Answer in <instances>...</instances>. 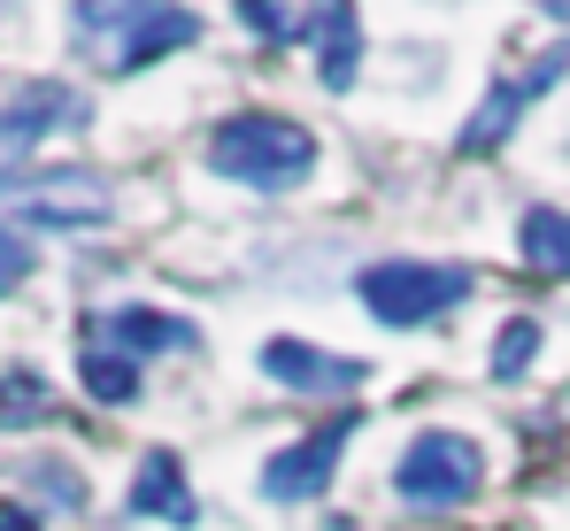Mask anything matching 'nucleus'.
Here are the masks:
<instances>
[{"label":"nucleus","mask_w":570,"mask_h":531,"mask_svg":"<svg viewBox=\"0 0 570 531\" xmlns=\"http://www.w3.org/2000/svg\"><path fill=\"white\" fill-rule=\"evenodd\" d=\"M316 131L293 124V116H271V108H247V116H224L208 131V170L232 177V185H255V193H293L316 177Z\"/></svg>","instance_id":"1"},{"label":"nucleus","mask_w":570,"mask_h":531,"mask_svg":"<svg viewBox=\"0 0 570 531\" xmlns=\"http://www.w3.org/2000/svg\"><path fill=\"white\" fill-rule=\"evenodd\" d=\"M70 39H78V55L100 62V70H147L155 55H178V47H200V16L193 8H70Z\"/></svg>","instance_id":"2"},{"label":"nucleus","mask_w":570,"mask_h":531,"mask_svg":"<svg viewBox=\"0 0 570 531\" xmlns=\"http://www.w3.org/2000/svg\"><path fill=\"white\" fill-rule=\"evenodd\" d=\"M0 216L23 232H94L116 216V185L100 170L55 163V170H0Z\"/></svg>","instance_id":"3"},{"label":"nucleus","mask_w":570,"mask_h":531,"mask_svg":"<svg viewBox=\"0 0 570 531\" xmlns=\"http://www.w3.org/2000/svg\"><path fill=\"white\" fill-rule=\"evenodd\" d=\"M393 493L416 517H455L485 493V446L471 432H416L393 462Z\"/></svg>","instance_id":"4"},{"label":"nucleus","mask_w":570,"mask_h":531,"mask_svg":"<svg viewBox=\"0 0 570 531\" xmlns=\"http://www.w3.org/2000/svg\"><path fill=\"white\" fill-rule=\"evenodd\" d=\"M355 293L363 308L393 324V332H416V324H440L471 301V269L463 263H371L355 269Z\"/></svg>","instance_id":"5"},{"label":"nucleus","mask_w":570,"mask_h":531,"mask_svg":"<svg viewBox=\"0 0 570 531\" xmlns=\"http://www.w3.org/2000/svg\"><path fill=\"white\" fill-rule=\"evenodd\" d=\"M86 92L55 86V78H39V86H16L0 100V155H31V147H47V139H62V131H86Z\"/></svg>","instance_id":"6"},{"label":"nucleus","mask_w":570,"mask_h":531,"mask_svg":"<svg viewBox=\"0 0 570 531\" xmlns=\"http://www.w3.org/2000/svg\"><path fill=\"white\" fill-rule=\"evenodd\" d=\"M355 440V416H332L324 432H308V440L278 446L271 462H263V493L271 501H316L332 478H340V454Z\"/></svg>","instance_id":"7"},{"label":"nucleus","mask_w":570,"mask_h":531,"mask_svg":"<svg viewBox=\"0 0 570 531\" xmlns=\"http://www.w3.org/2000/svg\"><path fill=\"white\" fill-rule=\"evenodd\" d=\"M263 377L285 393H316V401H340V393H363L371 385V362L332 347H308V340H271L263 347Z\"/></svg>","instance_id":"8"},{"label":"nucleus","mask_w":570,"mask_h":531,"mask_svg":"<svg viewBox=\"0 0 570 531\" xmlns=\"http://www.w3.org/2000/svg\"><path fill=\"white\" fill-rule=\"evenodd\" d=\"M563 70H570V47H548V55H540L532 70H517L509 86H493V92H485V108L471 116V131H463V155H478V147H493V139H509V131H517V116H524V108H532L540 92L556 86Z\"/></svg>","instance_id":"9"},{"label":"nucleus","mask_w":570,"mask_h":531,"mask_svg":"<svg viewBox=\"0 0 570 531\" xmlns=\"http://www.w3.org/2000/svg\"><path fill=\"white\" fill-rule=\"evenodd\" d=\"M86 347H108V354H124V362H139V354H163V347H200V332H193L186 316H155V308H100L94 324H86Z\"/></svg>","instance_id":"10"},{"label":"nucleus","mask_w":570,"mask_h":531,"mask_svg":"<svg viewBox=\"0 0 570 531\" xmlns=\"http://www.w3.org/2000/svg\"><path fill=\"white\" fill-rule=\"evenodd\" d=\"M124 509H131V517H163V524H178V531L200 524V501H193V485H186V470H178V454H170V446H155V454L139 462V478H131Z\"/></svg>","instance_id":"11"},{"label":"nucleus","mask_w":570,"mask_h":531,"mask_svg":"<svg viewBox=\"0 0 570 531\" xmlns=\"http://www.w3.org/2000/svg\"><path fill=\"white\" fill-rule=\"evenodd\" d=\"M316 39H324V86L347 92L363 62V16L355 8H316Z\"/></svg>","instance_id":"12"},{"label":"nucleus","mask_w":570,"mask_h":531,"mask_svg":"<svg viewBox=\"0 0 570 531\" xmlns=\"http://www.w3.org/2000/svg\"><path fill=\"white\" fill-rule=\"evenodd\" d=\"M517 247H524V263H532V269L570 277V216H563V208H532L524 232H517Z\"/></svg>","instance_id":"13"},{"label":"nucleus","mask_w":570,"mask_h":531,"mask_svg":"<svg viewBox=\"0 0 570 531\" xmlns=\"http://www.w3.org/2000/svg\"><path fill=\"white\" fill-rule=\"evenodd\" d=\"M78 377H86V393H94L100 409L139 401V362H124V354H108V347H86V354H78Z\"/></svg>","instance_id":"14"},{"label":"nucleus","mask_w":570,"mask_h":531,"mask_svg":"<svg viewBox=\"0 0 570 531\" xmlns=\"http://www.w3.org/2000/svg\"><path fill=\"white\" fill-rule=\"evenodd\" d=\"M55 416V393L39 370H8L0 377V432H23V424H47Z\"/></svg>","instance_id":"15"},{"label":"nucleus","mask_w":570,"mask_h":531,"mask_svg":"<svg viewBox=\"0 0 570 531\" xmlns=\"http://www.w3.org/2000/svg\"><path fill=\"white\" fill-rule=\"evenodd\" d=\"M239 23H247L255 39H278V47L316 39V8H278V0H247V8H239Z\"/></svg>","instance_id":"16"},{"label":"nucleus","mask_w":570,"mask_h":531,"mask_svg":"<svg viewBox=\"0 0 570 531\" xmlns=\"http://www.w3.org/2000/svg\"><path fill=\"white\" fill-rule=\"evenodd\" d=\"M16 478H31V493H39L47 509H86V478H78L70 462H31V470H16Z\"/></svg>","instance_id":"17"},{"label":"nucleus","mask_w":570,"mask_h":531,"mask_svg":"<svg viewBox=\"0 0 570 531\" xmlns=\"http://www.w3.org/2000/svg\"><path fill=\"white\" fill-rule=\"evenodd\" d=\"M532 347H540V324H532V316H517L509 332H493V377H501V385L524 377V370H532Z\"/></svg>","instance_id":"18"},{"label":"nucleus","mask_w":570,"mask_h":531,"mask_svg":"<svg viewBox=\"0 0 570 531\" xmlns=\"http://www.w3.org/2000/svg\"><path fill=\"white\" fill-rule=\"evenodd\" d=\"M23 277H31V247H23V239H16V232L0 224V301H8V293L23 285Z\"/></svg>","instance_id":"19"},{"label":"nucleus","mask_w":570,"mask_h":531,"mask_svg":"<svg viewBox=\"0 0 570 531\" xmlns=\"http://www.w3.org/2000/svg\"><path fill=\"white\" fill-rule=\"evenodd\" d=\"M0 531H47V524H39L23 501H0Z\"/></svg>","instance_id":"20"}]
</instances>
